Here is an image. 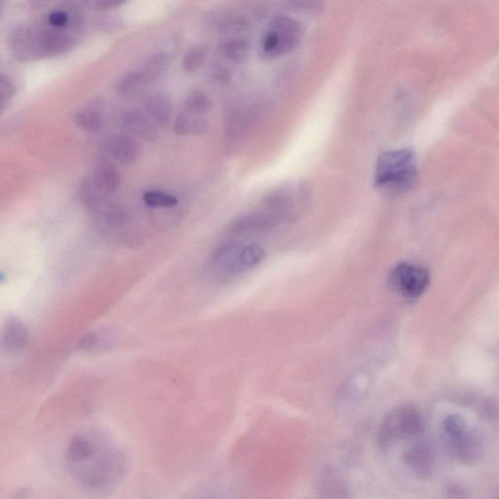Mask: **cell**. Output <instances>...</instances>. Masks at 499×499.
Here are the masks:
<instances>
[{"label": "cell", "mask_w": 499, "mask_h": 499, "mask_svg": "<svg viewBox=\"0 0 499 499\" xmlns=\"http://www.w3.org/2000/svg\"><path fill=\"white\" fill-rule=\"evenodd\" d=\"M14 94V85H13L11 80L4 74H1L0 77V103H1L2 111H4L11 103Z\"/></svg>", "instance_id": "23"}, {"label": "cell", "mask_w": 499, "mask_h": 499, "mask_svg": "<svg viewBox=\"0 0 499 499\" xmlns=\"http://www.w3.org/2000/svg\"><path fill=\"white\" fill-rule=\"evenodd\" d=\"M169 66H170V59H169L168 55L157 53L150 57L140 70L144 72L148 84H150V83L160 79L167 72Z\"/></svg>", "instance_id": "16"}, {"label": "cell", "mask_w": 499, "mask_h": 499, "mask_svg": "<svg viewBox=\"0 0 499 499\" xmlns=\"http://www.w3.org/2000/svg\"><path fill=\"white\" fill-rule=\"evenodd\" d=\"M98 342V335L96 334V332H89L83 335L82 339L79 340L77 347L80 350L90 351L93 350L94 348L97 347Z\"/></svg>", "instance_id": "25"}, {"label": "cell", "mask_w": 499, "mask_h": 499, "mask_svg": "<svg viewBox=\"0 0 499 499\" xmlns=\"http://www.w3.org/2000/svg\"><path fill=\"white\" fill-rule=\"evenodd\" d=\"M145 204L152 208H172L178 205V199L173 195L158 191H150L142 195Z\"/></svg>", "instance_id": "22"}, {"label": "cell", "mask_w": 499, "mask_h": 499, "mask_svg": "<svg viewBox=\"0 0 499 499\" xmlns=\"http://www.w3.org/2000/svg\"><path fill=\"white\" fill-rule=\"evenodd\" d=\"M320 499H349L351 490L347 480L335 468L325 467L316 483Z\"/></svg>", "instance_id": "10"}, {"label": "cell", "mask_w": 499, "mask_h": 499, "mask_svg": "<svg viewBox=\"0 0 499 499\" xmlns=\"http://www.w3.org/2000/svg\"><path fill=\"white\" fill-rule=\"evenodd\" d=\"M122 4H124V2L106 1L99 2V4H96V6H97V9L100 10V11H108V10L114 9V8L121 6Z\"/></svg>", "instance_id": "27"}, {"label": "cell", "mask_w": 499, "mask_h": 499, "mask_svg": "<svg viewBox=\"0 0 499 499\" xmlns=\"http://www.w3.org/2000/svg\"><path fill=\"white\" fill-rule=\"evenodd\" d=\"M9 46L13 56L20 61L40 59L36 28L28 26L15 28L10 33Z\"/></svg>", "instance_id": "9"}, {"label": "cell", "mask_w": 499, "mask_h": 499, "mask_svg": "<svg viewBox=\"0 0 499 499\" xmlns=\"http://www.w3.org/2000/svg\"><path fill=\"white\" fill-rule=\"evenodd\" d=\"M303 28L301 23L288 16L273 18L262 38V54L269 59L290 53L301 43Z\"/></svg>", "instance_id": "4"}, {"label": "cell", "mask_w": 499, "mask_h": 499, "mask_svg": "<svg viewBox=\"0 0 499 499\" xmlns=\"http://www.w3.org/2000/svg\"><path fill=\"white\" fill-rule=\"evenodd\" d=\"M74 123L82 131L96 133L101 129L100 111L94 108H87L78 111L74 116Z\"/></svg>", "instance_id": "19"}, {"label": "cell", "mask_w": 499, "mask_h": 499, "mask_svg": "<svg viewBox=\"0 0 499 499\" xmlns=\"http://www.w3.org/2000/svg\"><path fill=\"white\" fill-rule=\"evenodd\" d=\"M418 425V415L413 408L400 407L389 413L382 421L379 433V443L387 447L401 433H410Z\"/></svg>", "instance_id": "7"}, {"label": "cell", "mask_w": 499, "mask_h": 499, "mask_svg": "<svg viewBox=\"0 0 499 499\" xmlns=\"http://www.w3.org/2000/svg\"><path fill=\"white\" fill-rule=\"evenodd\" d=\"M264 249L253 242H226L215 250L208 262L213 277L225 279L254 269L264 261Z\"/></svg>", "instance_id": "3"}, {"label": "cell", "mask_w": 499, "mask_h": 499, "mask_svg": "<svg viewBox=\"0 0 499 499\" xmlns=\"http://www.w3.org/2000/svg\"><path fill=\"white\" fill-rule=\"evenodd\" d=\"M220 52L226 59L232 62H240L249 53V45L243 39H230L220 46Z\"/></svg>", "instance_id": "21"}, {"label": "cell", "mask_w": 499, "mask_h": 499, "mask_svg": "<svg viewBox=\"0 0 499 499\" xmlns=\"http://www.w3.org/2000/svg\"><path fill=\"white\" fill-rule=\"evenodd\" d=\"M429 273L420 265L401 262L389 275V285L395 293L407 298H417L425 292L429 285Z\"/></svg>", "instance_id": "6"}, {"label": "cell", "mask_w": 499, "mask_h": 499, "mask_svg": "<svg viewBox=\"0 0 499 499\" xmlns=\"http://www.w3.org/2000/svg\"><path fill=\"white\" fill-rule=\"evenodd\" d=\"M145 114L157 127L167 126L173 116V103L163 94H155L147 99Z\"/></svg>", "instance_id": "12"}, {"label": "cell", "mask_w": 499, "mask_h": 499, "mask_svg": "<svg viewBox=\"0 0 499 499\" xmlns=\"http://www.w3.org/2000/svg\"><path fill=\"white\" fill-rule=\"evenodd\" d=\"M121 122L125 128L147 142H155L159 137L158 127L147 114L139 111H126L121 117Z\"/></svg>", "instance_id": "11"}, {"label": "cell", "mask_w": 499, "mask_h": 499, "mask_svg": "<svg viewBox=\"0 0 499 499\" xmlns=\"http://www.w3.org/2000/svg\"><path fill=\"white\" fill-rule=\"evenodd\" d=\"M293 9L298 10V11H305V12H318V10L321 9L322 5L317 4V2H296V4H292Z\"/></svg>", "instance_id": "26"}, {"label": "cell", "mask_w": 499, "mask_h": 499, "mask_svg": "<svg viewBox=\"0 0 499 499\" xmlns=\"http://www.w3.org/2000/svg\"><path fill=\"white\" fill-rule=\"evenodd\" d=\"M120 184L118 170L113 165L103 164L84 179L80 189V197L86 206H100L106 196L113 194L119 189Z\"/></svg>", "instance_id": "5"}, {"label": "cell", "mask_w": 499, "mask_h": 499, "mask_svg": "<svg viewBox=\"0 0 499 499\" xmlns=\"http://www.w3.org/2000/svg\"><path fill=\"white\" fill-rule=\"evenodd\" d=\"M128 467L126 454L106 441L91 459L69 469L72 477L85 490L96 495H106L118 488Z\"/></svg>", "instance_id": "1"}, {"label": "cell", "mask_w": 499, "mask_h": 499, "mask_svg": "<svg viewBox=\"0 0 499 499\" xmlns=\"http://www.w3.org/2000/svg\"><path fill=\"white\" fill-rule=\"evenodd\" d=\"M106 439L99 434L80 432L74 434L65 449V460L67 467L82 464L91 459L106 444Z\"/></svg>", "instance_id": "8"}, {"label": "cell", "mask_w": 499, "mask_h": 499, "mask_svg": "<svg viewBox=\"0 0 499 499\" xmlns=\"http://www.w3.org/2000/svg\"><path fill=\"white\" fill-rule=\"evenodd\" d=\"M145 84H148V82L144 72L142 70H136L120 77L114 85V90L119 95H129L136 92Z\"/></svg>", "instance_id": "18"}, {"label": "cell", "mask_w": 499, "mask_h": 499, "mask_svg": "<svg viewBox=\"0 0 499 499\" xmlns=\"http://www.w3.org/2000/svg\"><path fill=\"white\" fill-rule=\"evenodd\" d=\"M48 23L52 28L64 30V28H66L70 23L69 13L62 11V10H57V11L52 12L48 16Z\"/></svg>", "instance_id": "24"}, {"label": "cell", "mask_w": 499, "mask_h": 499, "mask_svg": "<svg viewBox=\"0 0 499 499\" xmlns=\"http://www.w3.org/2000/svg\"><path fill=\"white\" fill-rule=\"evenodd\" d=\"M212 106V100L208 94L201 90L192 91L184 101V111L196 116H204L205 113L211 111Z\"/></svg>", "instance_id": "17"}, {"label": "cell", "mask_w": 499, "mask_h": 499, "mask_svg": "<svg viewBox=\"0 0 499 499\" xmlns=\"http://www.w3.org/2000/svg\"><path fill=\"white\" fill-rule=\"evenodd\" d=\"M139 145L131 136L120 134L114 138L111 144V153L122 165L129 166L134 163L139 155Z\"/></svg>", "instance_id": "15"}, {"label": "cell", "mask_w": 499, "mask_h": 499, "mask_svg": "<svg viewBox=\"0 0 499 499\" xmlns=\"http://www.w3.org/2000/svg\"><path fill=\"white\" fill-rule=\"evenodd\" d=\"M208 57V47L206 45H196L191 47L184 55L183 59V69L186 72H194L201 67Z\"/></svg>", "instance_id": "20"}, {"label": "cell", "mask_w": 499, "mask_h": 499, "mask_svg": "<svg viewBox=\"0 0 499 499\" xmlns=\"http://www.w3.org/2000/svg\"><path fill=\"white\" fill-rule=\"evenodd\" d=\"M28 342V330L17 318L8 320L2 332V345L7 351L23 349Z\"/></svg>", "instance_id": "13"}, {"label": "cell", "mask_w": 499, "mask_h": 499, "mask_svg": "<svg viewBox=\"0 0 499 499\" xmlns=\"http://www.w3.org/2000/svg\"><path fill=\"white\" fill-rule=\"evenodd\" d=\"M417 159L415 150L396 148L381 153L374 170V186L390 192L409 191L417 178Z\"/></svg>", "instance_id": "2"}, {"label": "cell", "mask_w": 499, "mask_h": 499, "mask_svg": "<svg viewBox=\"0 0 499 499\" xmlns=\"http://www.w3.org/2000/svg\"><path fill=\"white\" fill-rule=\"evenodd\" d=\"M209 128V122L203 116H196L184 111L176 117L174 132L181 137L201 136Z\"/></svg>", "instance_id": "14"}]
</instances>
